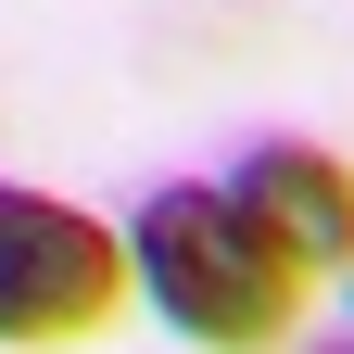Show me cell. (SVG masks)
Wrapping results in <instances>:
<instances>
[{"label":"cell","instance_id":"obj_1","mask_svg":"<svg viewBox=\"0 0 354 354\" xmlns=\"http://www.w3.org/2000/svg\"><path fill=\"white\" fill-rule=\"evenodd\" d=\"M114 241H127V304H152L190 354H291L317 279L241 215L228 177H165V190H140Z\"/></svg>","mask_w":354,"mask_h":354},{"label":"cell","instance_id":"obj_2","mask_svg":"<svg viewBox=\"0 0 354 354\" xmlns=\"http://www.w3.org/2000/svg\"><path fill=\"white\" fill-rule=\"evenodd\" d=\"M127 317V241L114 215L0 177V354H64Z\"/></svg>","mask_w":354,"mask_h":354},{"label":"cell","instance_id":"obj_3","mask_svg":"<svg viewBox=\"0 0 354 354\" xmlns=\"http://www.w3.org/2000/svg\"><path fill=\"white\" fill-rule=\"evenodd\" d=\"M228 190H241V215L304 266V279H342V266H354V165H342L329 140L266 127V140L228 152Z\"/></svg>","mask_w":354,"mask_h":354},{"label":"cell","instance_id":"obj_4","mask_svg":"<svg viewBox=\"0 0 354 354\" xmlns=\"http://www.w3.org/2000/svg\"><path fill=\"white\" fill-rule=\"evenodd\" d=\"M304 354H354V329H342V342H304Z\"/></svg>","mask_w":354,"mask_h":354},{"label":"cell","instance_id":"obj_5","mask_svg":"<svg viewBox=\"0 0 354 354\" xmlns=\"http://www.w3.org/2000/svg\"><path fill=\"white\" fill-rule=\"evenodd\" d=\"M342 291H354V266H342Z\"/></svg>","mask_w":354,"mask_h":354}]
</instances>
